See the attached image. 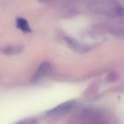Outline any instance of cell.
<instances>
[{"mask_svg":"<svg viewBox=\"0 0 124 124\" xmlns=\"http://www.w3.org/2000/svg\"><path fill=\"white\" fill-rule=\"evenodd\" d=\"M65 39H66V43H68V45L77 52H79V53H85V52H87L88 49H89V48H88V46L82 44L81 43H79V42L76 39H73V38H65Z\"/></svg>","mask_w":124,"mask_h":124,"instance_id":"5b68a950","label":"cell"},{"mask_svg":"<svg viewBox=\"0 0 124 124\" xmlns=\"http://www.w3.org/2000/svg\"><path fill=\"white\" fill-rule=\"evenodd\" d=\"M37 120L35 118H26L18 122L16 124H36Z\"/></svg>","mask_w":124,"mask_h":124,"instance_id":"52a82bcc","label":"cell"},{"mask_svg":"<svg viewBox=\"0 0 124 124\" xmlns=\"http://www.w3.org/2000/svg\"><path fill=\"white\" fill-rule=\"evenodd\" d=\"M51 71V66L48 62L44 61L39 66H38L37 71L34 73L32 77V81L37 82L38 80L42 79L43 78H44L45 76L48 74Z\"/></svg>","mask_w":124,"mask_h":124,"instance_id":"3957f363","label":"cell"},{"mask_svg":"<svg viewBox=\"0 0 124 124\" xmlns=\"http://www.w3.org/2000/svg\"><path fill=\"white\" fill-rule=\"evenodd\" d=\"M74 105H75L74 101L65 102V103L60 104V105H59L58 106L53 108L52 110H48L47 114H48V115H49V116H60V115H63V114L68 112L70 110H71V108L74 106Z\"/></svg>","mask_w":124,"mask_h":124,"instance_id":"7a4b0ae2","label":"cell"},{"mask_svg":"<svg viewBox=\"0 0 124 124\" xmlns=\"http://www.w3.org/2000/svg\"><path fill=\"white\" fill-rule=\"evenodd\" d=\"M88 9L94 14L124 20V7L111 0H93L89 3Z\"/></svg>","mask_w":124,"mask_h":124,"instance_id":"6da1fadb","label":"cell"},{"mask_svg":"<svg viewBox=\"0 0 124 124\" xmlns=\"http://www.w3.org/2000/svg\"><path fill=\"white\" fill-rule=\"evenodd\" d=\"M16 26L23 32H31V28H30L29 24L26 21V20H25L24 18H17V20H16Z\"/></svg>","mask_w":124,"mask_h":124,"instance_id":"8992f818","label":"cell"},{"mask_svg":"<svg viewBox=\"0 0 124 124\" xmlns=\"http://www.w3.org/2000/svg\"><path fill=\"white\" fill-rule=\"evenodd\" d=\"M23 50V46L21 44H8L4 46L1 48V52L4 54L12 56V55H16L21 53Z\"/></svg>","mask_w":124,"mask_h":124,"instance_id":"277c9868","label":"cell"},{"mask_svg":"<svg viewBox=\"0 0 124 124\" xmlns=\"http://www.w3.org/2000/svg\"><path fill=\"white\" fill-rule=\"evenodd\" d=\"M39 1L42 3H44V4H48V3L51 2L52 0H39Z\"/></svg>","mask_w":124,"mask_h":124,"instance_id":"ba28073f","label":"cell"}]
</instances>
